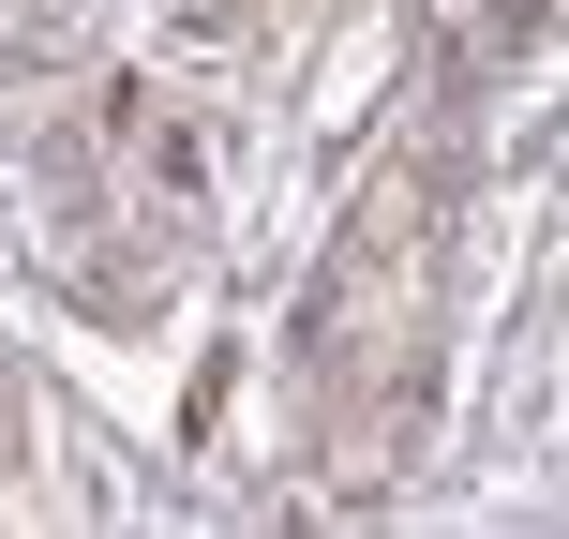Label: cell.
<instances>
[{"mask_svg":"<svg viewBox=\"0 0 569 539\" xmlns=\"http://www.w3.org/2000/svg\"><path fill=\"white\" fill-rule=\"evenodd\" d=\"M90 136L136 166V196H150V210H180V226L210 210V150H196V120L166 106V76H106V90H90Z\"/></svg>","mask_w":569,"mask_h":539,"instance_id":"6da1fadb","label":"cell"},{"mask_svg":"<svg viewBox=\"0 0 569 539\" xmlns=\"http://www.w3.org/2000/svg\"><path fill=\"white\" fill-rule=\"evenodd\" d=\"M256 30H270V0H166V46L180 60H240Z\"/></svg>","mask_w":569,"mask_h":539,"instance_id":"7a4b0ae2","label":"cell"}]
</instances>
